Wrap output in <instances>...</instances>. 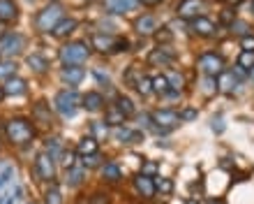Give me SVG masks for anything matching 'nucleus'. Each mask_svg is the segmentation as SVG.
I'll use <instances>...</instances> for the list:
<instances>
[{
	"label": "nucleus",
	"instance_id": "f257e3e1",
	"mask_svg": "<svg viewBox=\"0 0 254 204\" xmlns=\"http://www.w3.org/2000/svg\"><path fill=\"white\" fill-rule=\"evenodd\" d=\"M67 9L61 5V2H47L44 7H40L33 16V28L35 33L40 35H51L56 30V26L61 23L63 19L67 16Z\"/></svg>",
	"mask_w": 254,
	"mask_h": 204
},
{
	"label": "nucleus",
	"instance_id": "f03ea898",
	"mask_svg": "<svg viewBox=\"0 0 254 204\" xmlns=\"http://www.w3.org/2000/svg\"><path fill=\"white\" fill-rule=\"evenodd\" d=\"M5 137L12 146H26V144L33 142L35 137V125L33 121L28 118H21V116H14L5 123Z\"/></svg>",
	"mask_w": 254,
	"mask_h": 204
},
{
	"label": "nucleus",
	"instance_id": "7ed1b4c3",
	"mask_svg": "<svg viewBox=\"0 0 254 204\" xmlns=\"http://www.w3.org/2000/svg\"><path fill=\"white\" fill-rule=\"evenodd\" d=\"M90 42L83 40H69L65 42L58 51V58H61L63 65H83V63L90 58Z\"/></svg>",
	"mask_w": 254,
	"mask_h": 204
},
{
	"label": "nucleus",
	"instance_id": "20e7f679",
	"mask_svg": "<svg viewBox=\"0 0 254 204\" xmlns=\"http://www.w3.org/2000/svg\"><path fill=\"white\" fill-rule=\"evenodd\" d=\"M129 40L123 35H107V33H95L90 37V49L100 51V54H121L129 51Z\"/></svg>",
	"mask_w": 254,
	"mask_h": 204
},
{
	"label": "nucleus",
	"instance_id": "39448f33",
	"mask_svg": "<svg viewBox=\"0 0 254 204\" xmlns=\"http://www.w3.org/2000/svg\"><path fill=\"white\" fill-rule=\"evenodd\" d=\"M196 70H199L203 77H217L227 70V63H224V56L217 54V51H201L199 58H196Z\"/></svg>",
	"mask_w": 254,
	"mask_h": 204
},
{
	"label": "nucleus",
	"instance_id": "423d86ee",
	"mask_svg": "<svg viewBox=\"0 0 254 204\" xmlns=\"http://www.w3.org/2000/svg\"><path fill=\"white\" fill-rule=\"evenodd\" d=\"M81 104V96L74 89H63L54 96V109L65 118H72Z\"/></svg>",
	"mask_w": 254,
	"mask_h": 204
},
{
	"label": "nucleus",
	"instance_id": "0eeeda50",
	"mask_svg": "<svg viewBox=\"0 0 254 204\" xmlns=\"http://www.w3.org/2000/svg\"><path fill=\"white\" fill-rule=\"evenodd\" d=\"M26 49V37L16 30H9V33L0 35V54L7 56V58H14V56H21Z\"/></svg>",
	"mask_w": 254,
	"mask_h": 204
},
{
	"label": "nucleus",
	"instance_id": "6e6552de",
	"mask_svg": "<svg viewBox=\"0 0 254 204\" xmlns=\"http://www.w3.org/2000/svg\"><path fill=\"white\" fill-rule=\"evenodd\" d=\"M176 16L181 21H194L196 16H203L206 12V0H178V5H176Z\"/></svg>",
	"mask_w": 254,
	"mask_h": 204
},
{
	"label": "nucleus",
	"instance_id": "1a4fd4ad",
	"mask_svg": "<svg viewBox=\"0 0 254 204\" xmlns=\"http://www.w3.org/2000/svg\"><path fill=\"white\" fill-rule=\"evenodd\" d=\"M35 174H37L40 181H54L56 179V158L51 156V153H47V151L37 153V158H35Z\"/></svg>",
	"mask_w": 254,
	"mask_h": 204
},
{
	"label": "nucleus",
	"instance_id": "9d476101",
	"mask_svg": "<svg viewBox=\"0 0 254 204\" xmlns=\"http://www.w3.org/2000/svg\"><path fill=\"white\" fill-rule=\"evenodd\" d=\"M188 30L194 35V37H199V40H210V37L217 35V26H215V21L208 19L206 14H203V16H196L194 21H190Z\"/></svg>",
	"mask_w": 254,
	"mask_h": 204
},
{
	"label": "nucleus",
	"instance_id": "9b49d317",
	"mask_svg": "<svg viewBox=\"0 0 254 204\" xmlns=\"http://www.w3.org/2000/svg\"><path fill=\"white\" fill-rule=\"evenodd\" d=\"M176 58H178V54H176L169 44H164V47L157 44V47L148 54V65H153V68H169L171 63H176Z\"/></svg>",
	"mask_w": 254,
	"mask_h": 204
},
{
	"label": "nucleus",
	"instance_id": "f8f14e48",
	"mask_svg": "<svg viewBox=\"0 0 254 204\" xmlns=\"http://www.w3.org/2000/svg\"><path fill=\"white\" fill-rule=\"evenodd\" d=\"M153 128H162V130H174L178 123H181V114L176 109H157L153 111Z\"/></svg>",
	"mask_w": 254,
	"mask_h": 204
},
{
	"label": "nucleus",
	"instance_id": "ddd939ff",
	"mask_svg": "<svg viewBox=\"0 0 254 204\" xmlns=\"http://www.w3.org/2000/svg\"><path fill=\"white\" fill-rule=\"evenodd\" d=\"M102 5L109 16H123V14L136 12L141 7L139 0H102Z\"/></svg>",
	"mask_w": 254,
	"mask_h": 204
},
{
	"label": "nucleus",
	"instance_id": "4468645a",
	"mask_svg": "<svg viewBox=\"0 0 254 204\" xmlns=\"http://www.w3.org/2000/svg\"><path fill=\"white\" fill-rule=\"evenodd\" d=\"M134 30H136V35H141V37H148V35H155V30L160 28V23H157V16L150 12H143L139 14L136 19H134Z\"/></svg>",
	"mask_w": 254,
	"mask_h": 204
},
{
	"label": "nucleus",
	"instance_id": "2eb2a0df",
	"mask_svg": "<svg viewBox=\"0 0 254 204\" xmlns=\"http://www.w3.org/2000/svg\"><path fill=\"white\" fill-rule=\"evenodd\" d=\"M21 16L19 12V5H16V0H0V23H16Z\"/></svg>",
	"mask_w": 254,
	"mask_h": 204
},
{
	"label": "nucleus",
	"instance_id": "dca6fc26",
	"mask_svg": "<svg viewBox=\"0 0 254 204\" xmlns=\"http://www.w3.org/2000/svg\"><path fill=\"white\" fill-rule=\"evenodd\" d=\"M2 91H5V96H9V98H21L28 93V84H26V79H21L19 75H14V77H9L7 82H2Z\"/></svg>",
	"mask_w": 254,
	"mask_h": 204
},
{
	"label": "nucleus",
	"instance_id": "f3484780",
	"mask_svg": "<svg viewBox=\"0 0 254 204\" xmlns=\"http://www.w3.org/2000/svg\"><path fill=\"white\" fill-rule=\"evenodd\" d=\"M134 188H136V193H139L141 198H146V200H153L155 193H157L155 179L146 177V174H136V177H134Z\"/></svg>",
	"mask_w": 254,
	"mask_h": 204
},
{
	"label": "nucleus",
	"instance_id": "a211bd4d",
	"mask_svg": "<svg viewBox=\"0 0 254 204\" xmlns=\"http://www.w3.org/2000/svg\"><path fill=\"white\" fill-rule=\"evenodd\" d=\"M61 79L69 86H79L83 79H86V70L81 65H63L61 68Z\"/></svg>",
	"mask_w": 254,
	"mask_h": 204
},
{
	"label": "nucleus",
	"instance_id": "6ab92c4d",
	"mask_svg": "<svg viewBox=\"0 0 254 204\" xmlns=\"http://www.w3.org/2000/svg\"><path fill=\"white\" fill-rule=\"evenodd\" d=\"M241 86V82L236 79V75L231 72V70H224L220 77H217V91L220 93H227V96H231L236 89Z\"/></svg>",
	"mask_w": 254,
	"mask_h": 204
},
{
	"label": "nucleus",
	"instance_id": "aec40b11",
	"mask_svg": "<svg viewBox=\"0 0 254 204\" xmlns=\"http://www.w3.org/2000/svg\"><path fill=\"white\" fill-rule=\"evenodd\" d=\"M81 107L86 109V111H90V114L102 111L104 109V96L97 93V91H90V93H86V96L81 98Z\"/></svg>",
	"mask_w": 254,
	"mask_h": 204
},
{
	"label": "nucleus",
	"instance_id": "412c9836",
	"mask_svg": "<svg viewBox=\"0 0 254 204\" xmlns=\"http://www.w3.org/2000/svg\"><path fill=\"white\" fill-rule=\"evenodd\" d=\"M33 121L40 123V125H51V123H54L51 107H49L47 102H35L33 104Z\"/></svg>",
	"mask_w": 254,
	"mask_h": 204
},
{
	"label": "nucleus",
	"instance_id": "4be33fe9",
	"mask_svg": "<svg viewBox=\"0 0 254 204\" xmlns=\"http://www.w3.org/2000/svg\"><path fill=\"white\" fill-rule=\"evenodd\" d=\"M76 28H79V21L74 19V16H65V19L56 26V30L51 35H54L56 40H65V37H69V35L76 30Z\"/></svg>",
	"mask_w": 254,
	"mask_h": 204
},
{
	"label": "nucleus",
	"instance_id": "5701e85b",
	"mask_svg": "<svg viewBox=\"0 0 254 204\" xmlns=\"http://www.w3.org/2000/svg\"><path fill=\"white\" fill-rule=\"evenodd\" d=\"M102 179L107 181V184H121L123 181V170H121V165L118 163H107V165H102Z\"/></svg>",
	"mask_w": 254,
	"mask_h": 204
},
{
	"label": "nucleus",
	"instance_id": "b1692460",
	"mask_svg": "<svg viewBox=\"0 0 254 204\" xmlns=\"http://www.w3.org/2000/svg\"><path fill=\"white\" fill-rule=\"evenodd\" d=\"M125 114H123L121 109L116 107V104H109L107 107V114H104V123L107 125H111V128H121V125H125Z\"/></svg>",
	"mask_w": 254,
	"mask_h": 204
},
{
	"label": "nucleus",
	"instance_id": "393cba45",
	"mask_svg": "<svg viewBox=\"0 0 254 204\" xmlns=\"http://www.w3.org/2000/svg\"><path fill=\"white\" fill-rule=\"evenodd\" d=\"M83 179H86V167H69V170L65 172V184L69 186V188H79L81 184H83Z\"/></svg>",
	"mask_w": 254,
	"mask_h": 204
},
{
	"label": "nucleus",
	"instance_id": "a878e982",
	"mask_svg": "<svg viewBox=\"0 0 254 204\" xmlns=\"http://www.w3.org/2000/svg\"><path fill=\"white\" fill-rule=\"evenodd\" d=\"M26 63H28V68L33 70L35 75H47L49 72V61L42 54H30L26 58Z\"/></svg>",
	"mask_w": 254,
	"mask_h": 204
},
{
	"label": "nucleus",
	"instance_id": "bb28decb",
	"mask_svg": "<svg viewBox=\"0 0 254 204\" xmlns=\"http://www.w3.org/2000/svg\"><path fill=\"white\" fill-rule=\"evenodd\" d=\"M76 153H81V156H93V153H100V144H97V139L95 137H83L79 144H76Z\"/></svg>",
	"mask_w": 254,
	"mask_h": 204
},
{
	"label": "nucleus",
	"instance_id": "cd10ccee",
	"mask_svg": "<svg viewBox=\"0 0 254 204\" xmlns=\"http://www.w3.org/2000/svg\"><path fill=\"white\" fill-rule=\"evenodd\" d=\"M167 82H169V91L181 93L183 86H185V77H183V72H178V70H169V72H167Z\"/></svg>",
	"mask_w": 254,
	"mask_h": 204
},
{
	"label": "nucleus",
	"instance_id": "c85d7f7f",
	"mask_svg": "<svg viewBox=\"0 0 254 204\" xmlns=\"http://www.w3.org/2000/svg\"><path fill=\"white\" fill-rule=\"evenodd\" d=\"M116 107H118L123 114H125V118H132V116H136V107H134V102L129 100L127 96H116Z\"/></svg>",
	"mask_w": 254,
	"mask_h": 204
},
{
	"label": "nucleus",
	"instance_id": "c756f323",
	"mask_svg": "<svg viewBox=\"0 0 254 204\" xmlns=\"http://www.w3.org/2000/svg\"><path fill=\"white\" fill-rule=\"evenodd\" d=\"M199 91L208 98L215 96V93H217V79H215V77H203L199 82Z\"/></svg>",
	"mask_w": 254,
	"mask_h": 204
},
{
	"label": "nucleus",
	"instance_id": "7c9ffc66",
	"mask_svg": "<svg viewBox=\"0 0 254 204\" xmlns=\"http://www.w3.org/2000/svg\"><path fill=\"white\" fill-rule=\"evenodd\" d=\"M229 30H231V33L234 35H238V37H248V35H252L250 33V30H252V28H250V23L248 21H243V19H236L234 23H231V26H229Z\"/></svg>",
	"mask_w": 254,
	"mask_h": 204
},
{
	"label": "nucleus",
	"instance_id": "2f4dec72",
	"mask_svg": "<svg viewBox=\"0 0 254 204\" xmlns=\"http://www.w3.org/2000/svg\"><path fill=\"white\" fill-rule=\"evenodd\" d=\"M155 42L160 44V47H164V44H171V40H174V33H171V28L169 26H162V28H157L155 30Z\"/></svg>",
	"mask_w": 254,
	"mask_h": 204
},
{
	"label": "nucleus",
	"instance_id": "473e14b6",
	"mask_svg": "<svg viewBox=\"0 0 254 204\" xmlns=\"http://www.w3.org/2000/svg\"><path fill=\"white\" fill-rule=\"evenodd\" d=\"M134 89L139 91V96H141V98H148L150 93H153V77L143 75V77L139 79V82H136V86H134Z\"/></svg>",
	"mask_w": 254,
	"mask_h": 204
},
{
	"label": "nucleus",
	"instance_id": "72a5a7b5",
	"mask_svg": "<svg viewBox=\"0 0 254 204\" xmlns=\"http://www.w3.org/2000/svg\"><path fill=\"white\" fill-rule=\"evenodd\" d=\"M236 65L243 68L245 72H250V70L254 68V51H241L238 58H236Z\"/></svg>",
	"mask_w": 254,
	"mask_h": 204
},
{
	"label": "nucleus",
	"instance_id": "f704fd0d",
	"mask_svg": "<svg viewBox=\"0 0 254 204\" xmlns=\"http://www.w3.org/2000/svg\"><path fill=\"white\" fill-rule=\"evenodd\" d=\"M153 93H157V96H167L169 93L167 75H155L153 77Z\"/></svg>",
	"mask_w": 254,
	"mask_h": 204
},
{
	"label": "nucleus",
	"instance_id": "c9c22d12",
	"mask_svg": "<svg viewBox=\"0 0 254 204\" xmlns=\"http://www.w3.org/2000/svg\"><path fill=\"white\" fill-rule=\"evenodd\" d=\"M44 204H63L61 188L56 184H51V188H47V193H44Z\"/></svg>",
	"mask_w": 254,
	"mask_h": 204
},
{
	"label": "nucleus",
	"instance_id": "e433bc0d",
	"mask_svg": "<svg viewBox=\"0 0 254 204\" xmlns=\"http://www.w3.org/2000/svg\"><path fill=\"white\" fill-rule=\"evenodd\" d=\"M16 75V63L14 61H2L0 63V82H7L9 77Z\"/></svg>",
	"mask_w": 254,
	"mask_h": 204
},
{
	"label": "nucleus",
	"instance_id": "4c0bfd02",
	"mask_svg": "<svg viewBox=\"0 0 254 204\" xmlns=\"http://www.w3.org/2000/svg\"><path fill=\"white\" fill-rule=\"evenodd\" d=\"M63 142L58 139V137H54V139H47V153H51L54 158H61L63 156Z\"/></svg>",
	"mask_w": 254,
	"mask_h": 204
},
{
	"label": "nucleus",
	"instance_id": "58836bf2",
	"mask_svg": "<svg viewBox=\"0 0 254 204\" xmlns=\"http://www.w3.org/2000/svg\"><path fill=\"white\" fill-rule=\"evenodd\" d=\"M236 19H238V16H236V7H224V9H222V14H220V23H222V26L229 28Z\"/></svg>",
	"mask_w": 254,
	"mask_h": 204
},
{
	"label": "nucleus",
	"instance_id": "ea45409f",
	"mask_svg": "<svg viewBox=\"0 0 254 204\" xmlns=\"http://www.w3.org/2000/svg\"><path fill=\"white\" fill-rule=\"evenodd\" d=\"M102 160L104 158L100 156V153H93V156H83V160H81V167H86V170H95V167H100Z\"/></svg>",
	"mask_w": 254,
	"mask_h": 204
},
{
	"label": "nucleus",
	"instance_id": "a19ab883",
	"mask_svg": "<svg viewBox=\"0 0 254 204\" xmlns=\"http://www.w3.org/2000/svg\"><path fill=\"white\" fill-rule=\"evenodd\" d=\"M141 77H143V72H141L136 65H132V68L125 72V84L127 86H136V82H139Z\"/></svg>",
	"mask_w": 254,
	"mask_h": 204
},
{
	"label": "nucleus",
	"instance_id": "79ce46f5",
	"mask_svg": "<svg viewBox=\"0 0 254 204\" xmlns=\"http://www.w3.org/2000/svg\"><path fill=\"white\" fill-rule=\"evenodd\" d=\"M61 165L65 167V170L74 167V165H76V151H63V156H61Z\"/></svg>",
	"mask_w": 254,
	"mask_h": 204
},
{
	"label": "nucleus",
	"instance_id": "37998d69",
	"mask_svg": "<svg viewBox=\"0 0 254 204\" xmlns=\"http://www.w3.org/2000/svg\"><path fill=\"white\" fill-rule=\"evenodd\" d=\"M107 132H109V125L104 121L90 125V137H95V139H97V137H107Z\"/></svg>",
	"mask_w": 254,
	"mask_h": 204
},
{
	"label": "nucleus",
	"instance_id": "c03bdc74",
	"mask_svg": "<svg viewBox=\"0 0 254 204\" xmlns=\"http://www.w3.org/2000/svg\"><path fill=\"white\" fill-rule=\"evenodd\" d=\"M155 188H157L162 195H169V193L174 191V184H171V179H155Z\"/></svg>",
	"mask_w": 254,
	"mask_h": 204
},
{
	"label": "nucleus",
	"instance_id": "a18cd8bd",
	"mask_svg": "<svg viewBox=\"0 0 254 204\" xmlns=\"http://www.w3.org/2000/svg\"><path fill=\"white\" fill-rule=\"evenodd\" d=\"M178 114H181V123H183V121H194V118H199V109L185 107V109H181Z\"/></svg>",
	"mask_w": 254,
	"mask_h": 204
},
{
	"label": "nucleus",
	"instance_id": "49530a36",
	"mask_svg": "<svg viewBox=\"0 0 254 204\" xmlns=\"http://www.w3.org/2000/svg\"><path fill=\"white\" fill-rule=\"evenodd\" d=\"M136 123H139V128H146V130H153V116L150 114H136Z\"/></svg>",
	"mask_w": 254,
	"mask_h": 204
},
{
	"label": "nucleus",
	"instance_id": "de8ad7c7",
	"mask_svg": "<svg viewBox=\"0 0 254 204\" xmlns=\"http://www.w3.org/2000/svg\"><path fill=\"white\" fill-rule=\"evenodd\" d=\"M141 174L155 179V174H157V163H155V160H146V163L141 165Z\"/></svg>",
	"mask_w": 254,
	"mask_h": 204
},
{
	"label": "nucleus",
	"instance_id": "09e8293b",
	"mask_svg": "<svg viewBox=\"0 0 254 204\" xmlns=\"http://www.w3.org/2000/svg\"><path fill=\"white\" fill-rule=\"evenodd\" d=\"M12 177H14V167H12V165H7L5 170L0 172V188H2L5 184H9V179H12Z\"/></svg>",
	"mask_w": 254,
	"mask_h": 204
},
{
	"label": "nucleus",
	"instance_id": "8fccbe9b",
	"mask_svg": "<svg viewBox=\"0 0 254 204\" xmlns=\"http://www.w3.org/2000/svg\"><path fill=\"white\" fill-rule=\"evenodd\" d=\"M93 77L97 79V84H100V86H104V89H109V86H111V79H109V75H102L100 70H93Z\"/></svg>",
	"mask_w": 254,
	"mask_h": 204
},
{
	"label": "nucleus",
	"instance_id": "3c124183",
	"mask_svg": "<svg viewBox=\"0 0 254 204\" xmlns=\"http://www.w3.org/2000/svg\"><path fill=\"white\" fill-rule=\"evenodd\" d=\"M241 49L243 51H254V35H248L241 40Z\"/></svg>",
	"mask_w": 254,
	"mask_h": 204
},
{
	"label": "nucleus",
	"instance_id": "603ef678",
	"mask_svg": "<svg viewBox=\"0 0 254 204\" xmlns=\"http://www.w3.org/2000/svg\"><path fill=\"white\" fill-rule=\"evenodd\" d=\"M90 204H109V195H104V193H95L93 198H90Z\"/></svg>",
	"mask_w": 254,
	"mask_h": 204
},
{
	"label": "nucleus",
	"instance_id": "864d4df0",
	"mask_svg": "<svg viewBox=\"0 0 254 204\" xmlns=\"http://www.w3.org/2000/svg\"><path fill=\"white\" fill-rule=\"evenodd\" d=\"M213 132H217V135L224 132V121H222V116H215L213 118Z\"/></svg>",
	"mask_w": 254,
	"mask_h": 204
},
{
	"label": "nucleus",
	"instance_id": "5fc2aeb1",
	"mask_svg": "<svg viewBox=\"0 0 254 204\" xmlns=\"http://www.w3.org/2000/svg\"><path fill=\"white\" fill-rule=\"evenodd\" d=\"M164 0H139V5H143V7H157V5H162Z\"/></svg>",
	"mask_w": 254,
	"mask_h": 204
},
{
	"label": "nucleus",
	"instance_id": "6e6d98bb",
	"mask_svg": "<svg viewBox=\"0 0 254 204\" xmlns=\"http://www.w3.org/2000/svg\"><path fill=\"white\" fill-rule=\"evenodd\" d=\"M222 2H224L227 7H238V5L243 2V0H222Z\"/></svg>",
	"mask_w": 254,
	"mask_h": 204
},
{
	"label": "nucleus",
	"instance_id": "4d7b16f0",
	"mask_svg": "<svg viewBox=\"0 0 254 204\" xmlns=\"http://www.w3.org/2000/svg\"><path fill=\"white\" fill-rule=\"evenodd\" d=\"M5 98H7V96H5V91H2V84H0V102L5 100Z\"/></svg>",
	"mask_w": 254,
	"mask_h": 204
},
{
	"label": "nucleus",
	"instance_id": "13d9d810",
	"mask_svg": "<svg viewBox=\"0 0 254 204\" xmlns=\"http://www.w3.org/2000/svg\"><path fill=\"white\" fill-rule=\"evenodd\" d=\"M250 79H252V82H254V68L250 70Z\"/></svg>",
	"mask_w": 254,
	"mask_h": 204
},
{
	"label": "nucleus",
	"instance_id": "bf43d9fd",
	"mask_svg": "<svg viewBox=\"0 0 254 204\" xmlns=\"http://www.w3.org/2000/svg\"><path fill=\"white\" fill-rule=\"evenodd\" d=\"M47 2H61V0H47Z\"/></svg>",
	"mask_w": 254,
	"mask_h": 204
},
{
	"label": "nucleus",
	"instance_id": "052dcab7",
	"mask_svg": "<svg viewBox=\"0 0 254 204\" xmlns=\"http://www.w3.org/2000/svg\"><path fill=\"white\" fill-rule=\"evenodd\" d=\"M250 2H252V12H254V0H250Z\"/></svg>",
	"mask_w": 254,
	"mask_h": 204
},
{
	"label": "nucleus",
	"instance_id": "680f3d73",
	"mask_svg": "<svg viewBox=\"0 0 254 204\" xmlns=\"http://www.w3.org/2000/svg\"><path fill=\"white\" fill-rule=\"evenodd\" d=\"M190 204H196V200H192V202H190Z\"/></svg>",
	"mask_w": 254,
	"mask_h": 204
},
{
	"label": "nucleus",
	"instance_id": "e2e57ef3",
	"mask_svg": "<svg viewBox=\"0 0 254 204\" xmlns=\"http://www.w3.org/2000/svg\"><path fill=\"white\" fill-rule=\"evenodd\" d=\"M213 204H222V202H213Z\"/></svg>",
	"mask_w": 254,
	"mask_h": 204
},
{
	"label": "nucleus",
	"instance_id": "0e129e2a",
	"mask_svg": "<svg viewBox=\"0 0 254 204\" xmlns=\"http://www.w3.org/2000/svg\"><path fill=\"white\" fill-rule=\"evenodd\" d=\"M0 58H2V54H0Z\"/></svg>",
	"mask_w": 254,
	"mask_h": 204
}]
</instances>
